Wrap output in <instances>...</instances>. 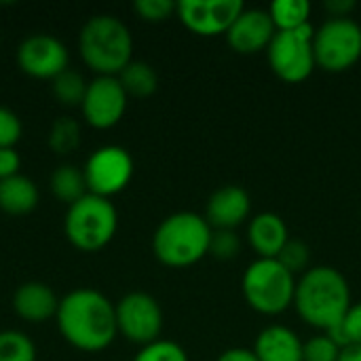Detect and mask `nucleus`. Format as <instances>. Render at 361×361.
Here are the masks:
<instances>
[{"mask_svg": "<svg viewBox=\"0 0 361 361\" xmlns=\"http://www.w3.org/2000/svg\"><path fill=\"white\" fill-rule=\"evenodd\" d=\"M59 334L74 349L97 353L108 349L116 334V307L97 290H74L59 300L57 307Z\"/></svg>", "mask_w": 361, "mask_h": 361, "instance_id": "f257e3e1", "label": "nucleus"}, {"mask_svg": "<svg viewBox=\"0 0 361 361\" xmlns=\"http://www.w3.org/2000/svg\"><path fill=\"white\" fill-rule=\"evenodd\" d=\"M351 305L349 281L334 267H311L296 281V313L305 324L317 330L330 332L341 326Z\"/></svg>", "mask_w": 361, "mask_h": 361, "instance_id": "f03ea898", "label": "nucleus"}, {"mask_svg": "<svg viewBox=\"0 0 361 361\" xmlns=\"http://www.w3.org/2000/svg\"><path fill=\"white\" fill-rule=\"evenodd\" d=\"M78 53L97 76H118L133 61V38L118 17L95 15L78 34Z\"/></svg>", "mask_w": 361, "mask_h": 361, "instance_id": "7ed1b4c3", "label": "nucleus"}, {"mask_svg": "<svg viewBox=\"0 0 361 361\" xmlns=\"http://www.w3.org/2000/svg\"><path fill=\"white\" fill-rule=\"evenodd\" d=\"M214 228L205 216L178 212L167 216L154 231L152 252L157 260L171 269H186L209 254Z\"/></svg>", "mask_w": 361, "mask_h": 361, "instance_id": "20e7f679", "label": "nucleus"}, {"mask_svg": "<svg viewBox=\"0 0 361 361\" xmlns=\"http://www.w3.org/2000/svg\"><path fill=\"white\" fill-rule=\"evenodd\" d=\"M245 302L260 315H281L294 305L296 275L277 258H256L241 277Z\"/></svg>", "mask_w": 361, "mask_h": 361, "instance_id": "39448f33", "label": "nucleus"}, {"mask_svg": "<svg viewBox=\"0 0 361 361\" xmlns=\"http://www.w3.org/2000/svg\"><path fill=\"white\" fill-rule=\"evenodd\" d=\"M118 212L110 199L85 195L66 212L63 231L68 241L80 252H99L116 235Z\"/></svg>", "mask_w": 361, "mask_h": 361, "instance_id": "423d86ee", "label": "nucleus"}, {"mask_svg": "<svg viewBox=\"0 0 361 361\" xmlns=\"http://www.w3.org/2000/svg\"><path fill=\"white\" fill-rule=\"evenodd\" d=\"M315 63L326 72H345L361 59V25L351 17H330L313 36Z\"/></svg>", "mask_w": 361, "mask_h": 361, "instance_id": "0eeeda50", "label": "nucleus"}, {"mask_svg": "<svg viewBox=\"0 0 361 361\" xmlns=\"http://www.w3.org/2000/svg\"><path fill=\"white\" fill-rule=\"evenodd\" d=\"M313 36L315 27L302 25L292 32H277L267 49V59L275 76L286 82H302L315 70V53H313Z\"/></svg>", "mask_w": 361, "mask_h": 361, "instance_id": "6e6552de", "label": "nucleus"}, {"mask_svg": "<svg viewBox=\"0 0 361 361\" xmlns=\"http://www.w3.org/2000/svg\"><path fill=\"white\" fill-rule=\"evenodd\" d=\"M89 195L110 199L123 192L133 178V159L123 146L97 148L82 167Z\"/></svg>", "mask_w": 361, "mask_h": 361, "instance_id": "1a4fd4ad", "label": "nucleus"}, {"mask_svg": "<svg viewBox=\"0 0 361 361\" xmlns=\"http://www.w3.org/2000/svg\"><path fill=\"white\" fill-rule=\"evenodd\" d=\"M116 328L129 343L146 347L159 341L163 330V311L154 296L146 292H131L118 300Z\"/></svg>", "mask_w": 361, "mask_h": 361, "instance_id": "9d476101", "label": "nucleus"}, {"mask_svg": "<svg viewBox=\"0 0 361 361\" xmlns=\"http://www.w3.org/2000/svg\"><path fill=\"white\" fill-rule=\"evenodd\" d=\"M127 99L129 95L125 93L118 76H95L80 104L82 116L95 129H110L123 118Z\"/></svg>", "mask_w": 361, "mask_h": 361, "instance_id": "9b49d317", "label": "nucleus"}, {"mask_svg": "<svg viewBox=\"0 0 361 361\" xmlns=\"http://www.w3.org/2000/svg\"><path fill=\"white\" fill-rule=\"evenodd\" d=\"M243 8L245 4L241 0H182L176 13L192 34L218 36L228 32Z\"/></svg>", "mask_w": 361, "mask_h": 361, "instance_id": "f8f14e48", "label": "nucleus"}, {"mask_svg": "<svg viewBox=\"0 0 361 361\" xmlns=\"http://www.w3.org/2000/svg\"><path fill=\"white\" fill-rule=\"evenodd\" d=\"M68 49L66 44L49 34H32L27 36L17 49V63L19 68L40 80H53L63 70H68Z\"/></svg>", "mask_w": 361, "mask_h": 361, "instance_id": "ddd939ff", "label": "nucleus"}, {"mask_svg": "<svg viewBox=\"0 0 361 361\" xmlns=\"http://www.w3.org/2000/svg\"><path fill=\"white\" fill-rule=\"evenodd\" d=\"M275 34L277 30L267 8H243L228 27L226 38L237 53L254 55L262 49H269Z\"/></svg>", "mask_w": 361, "mask_h": 361, "instance_id": "4468645a", "label": "nucleus"}, {"mask_svg": "<svg viewBox=\"0 0 361 361\" xmlns=\"http://www.w3.org/2000/svg\"><path fill=\"white\" fill-rule=\"evenodd\" d=\"M252 212L250 195L235 184L222 186L207 199L205 205V220L214 231H235L241 226Z\"/></svg>", "mask_w": 361, "mask_h": 361, "instance_id": "2eb2a0df", "label": "nucleus"}, {"mask_svg": "<svg viewBox=\"0 0 361 361\" xmlns=\"http://www.w3.org/2000/svg\"><path fill=\"white\" fill-rule=\"evenodd\" d=\"M247 241L258 258H277L290 241L288 224L273 212L254 216L247 224Z\"/></svg>", "mask_w": 361, "mask_h": 361, "instance_id": "dca6fc26", "label": "nucleus"}, {"mask_svg": "<svg viewBox=\"0 0 361 361\" xmlns=\"http://www.w3.org/2000/svg\"><path fill=\"white\" fill-rule=\"evenodd\" d=\"M59 300L55 292L40 281H27L17 288L13 296V309L15 313L30 324H42L57 315Z\"/></svg>", "mask_w": 361, "mask_h": 361, "instance_id": "f3484780", "label": "nucleus"}, {"mask_svg": "<svg viewBox=\"0 0 361 361\" xmlns=\"http://www.w3.org/2000/svg\"><path fill=\"white\" fill-rule=\"evenodd\" d=\"M305 343L288 326L264 328L254 343V353L260 361H302Z\"/></svg>", "mask_w": 361, "mask_h": 361, "instance_id": "a211bd4d", "label": "nucleus"}, {"mask_svg": "<svg viewBox=\"0 0 361 361\" xmlns=\"http://www.w3.org/2000/svg\"><path fill=\"white\" fill-rule=\"evenodd\" d=\"M40 201L38 186L25 176H13L0 182V209L8 216H25Z\"/></svg>", "mask_w": 361, "mask_h": 361, "instance_id": "6ab92c4d", "label": "nucleus"}, {"mask_svg": "<svg viewBox=\"0 0 361 361\" xmlns=\"http://www.w3.org/2000/svg\"><path fill=\"white\" fill-rule=\"evenodd\" d=\"M51 190H53L55 199H59L61 203H68V207L72 203H76L78 199H82L85 195H89L82 169H78L76 165H70V163L59 165L53 171Z\"/></svg>", "mask_w": 361, "mask_h": 361, "instance_id": "aec40b11", "label": "nucleus"}, {"mask_svg": "<svg viewBox=\"0 0 361 361\" xmlns=\"http://www.w3.org/2000/svg\"><path fill=\"white\" fill-rule=\"evenodd\" d=\"M269 15L275 23L277 32H292L309 25L311 2L309 0H275L269 8Z\"/></svg>", "mask_w": 361, "mask_h": 361, "instance_id": "412c9836", "label": "nucleus"}, {"mask_svg": "<svg viewBox=\"0 0 361 361\" xmlns=\"http://www.w3.org/2000/svg\"><path fill=\"white\" fill-rule=\"evenodd\" d=\"M118 80L127 95L131 97H150L159 89V76L154 68L146 61H131L121 74Z\"/></svg>", "mask_w": 361, "mask_h": 361, "instance_id": "4be33fe9", "label": "nucleus"}, {"mask_svg": "<svg viewBox=\"0 0 361 361\" xmlns=\"http://www.w3.org/2000/svg\"><path fill=\"white\" fill-rule=\"evenodd\" d=\"M87 87H89V82L82 78V74H78L76 70H70V68L53 78V95L57 97L59 104H63L68 108L82 104Z\"/></svg>", "mask_w": 361, "mask_h": 361, "instance_id": "5701e85b", "label": "nucleus"}, {"mask_svg": "<svg viewBox=\"0 0 361 361\" xmlns=\"http://www.w3.org/2000/svg\"><path fill=\"white\" fill-rule=\"evenodd\" d=\"M49 146L55 154H72L80 146V125L70 116H59L49 131Z\"/></svg>", "mask_w": 361, "mask_h": 361, "instance_id": "b1692460", "label": "nucleus"}, {"mask_svg": "<svg viewBox=\"0 0 361 361\" xmlns=\"http://www.w3.org/2000/svg\"><path fill=\"white\" fill-rule=\"evenodd\" d=\"M0 361H36L32 338L19 330L0 332Z\"/></svg>", "mask_w": 361, "mask_h": 361, "instance_id": "393cba45", "label": "nucleus"}, {"mask_svg": "<svg viewBox=\"0 0 361 361\" xmlns=\"http://www.w3.org/2000/svg\"><path fill=\"white\" fill-rule=\"evenodd\" d=\"M330 334L341 347H347V345H357L361 347V302H355L351 305L349 313L345 315L343 324L332 328Z\"/></svg>", "mask_w": 361, "mask_h": 361, "instance_id": "a878e982", "label": "nucleus"}, {"mask_svg": "<svg viewBox=\"0 0 361 361\" xmlns=\"http://www.w3.org/2000/svg\"><path fill=\"white\" fill-rule=\"evenodd\" d=\"M277 260L292 273V275H302L307 273L311 267V250L307 243L298 241V239H290L286 243V247L281 250V254L277 256Z\"/></svg>", "mask_w": 361, "mask_h": 361, "instance_id": "bb28decb", "label": "nucleus"}, {"mask_svg": "<svg viewBox=\"0 0 361 361\" xmlns=\"http://www.w3.org/2000/svg\"><path fill=\"white\" fill-rule=\"evenodd\" d=\"M341 345L330 334H317L302 347V361H338Z\"/></svg>", "mask_w": 361, "mask_h": 361, "instance_id": "cd10ccee", "label": "nucleus"}, {"mask_svg": "<svg viewBox=\"0 0 361 361\" xmlns=\"http://www.w3.org/2000/svg\"><path fill=\"white\" fill-rule=\"evenodd\" d=\"M133 361H188L186 351L173 341H154L140 349Z\"/></svg>", "mask_w": 361, "mask_h": 361, "instance_id": "c85d7f7f", "label": "nucleus"}, {"mask_svg": "<svg viewBox=\"0 0 361 361\" xmlns=\"http://www.w3.org/2000/svg\"><path fill=\"white\" fill-rule=\"evenodd\" d=\"M241 252V239L235 231H214L209 254L218 260H233Z\"/></svg>", "mask_w": 361, "mask_h": 361, "instance_id": "c756f323", "label": "nucleus"}, {"mask_svg": "<svg viewBox=\"0 0 361 361\" xmlns=\"http://www.w3.org/2000/svg\"><path fill=\"white\" fill-rule=\"evenodd\" d=\"M133 8L144 21L157 23V21L169 19L176 13L178 2H173V0H135Z\"/></svg>", "mask_w": 361, "mask_h": 361, "instance_id": "7c9ffc66", "label": "nucleus"}, {"mask_svg": "<svg viewBox=\"0 0 361 361\" xmlns=\"http://www.w3.org/2000/svg\"><path fill=\"white\" fill-rule=\"evenodd\" d=\"M23 127L19 116L0 106V148H15V144L21 140Z\"/></svg>", "mask_w": 361, "mask_h": 361, "instance_id": "2f4dec72", "label": "nucleus"}, {"mask_svg": "<svg viewBox=\"0 0 361 361\" xmlns=\"http://www.w3.org/2000/svg\"><path fill=\"white\" fill-rule=\"evenodd\" d=\"M21 159L15 148H0V182L19 176Z\"/></svg>", "mask_w": 361, "mask_h": 361, "instance_id": "473e14b6", "label": "nucleus"}, {"mask_svg": "<svg viewBox=\"0 0 361 361\" xmlns=\"http://www.w3.org/2000/svg\"><path fill=\"white\" fill-rule=\"evenodd\" d=\"M216 361H260V360L256 357V353H254L252 349L233 347V349H226L224 353H220Z\"/></svg>", "mask_w": 361, "mask_h": 361, "instance_id": "72a5a7b5", "label": "nucleus"}, {"mask_svg": "<svg viewBox=\"0 0 361 361\" xmlns=\"http://www.w3.org/2000/svg\"><path fill=\"white\" fill-rule=\"evenodd\" d=\"M324 6L328 8V13L332 17H349V13L355 8V2L353 0H330Z\"/></svg>", "mask_w": 361, "mask_h": 361, "instance_id": "f704fd0d", "label": "nucleus"}, {"mask_svg": "<svg viewBox=\"0 0 361 361\" xmlns=\"http://www.w3.org/2000/svg\"><path fill=\"white\" fill-rule=\"evenodd\" d=\"M338 361H361V347L357 345H347L341 349Z\"/></svg>", "mask_w": 361, "mask_h": 361, "instance_id": "c9c22d12", "label": "nucleus"}]
</instances>
